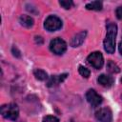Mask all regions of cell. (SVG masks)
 <instances>
[{"label": "cell", "instance_id": "obj_1", "mask_svg": "<svg viewBox=\"0 0 122 122\" xmlns=\"http://www.w3.org/2000/svg\"><path fill=\"white\" fill-rule=\"evenodd\" d=\"M107 33L104 39V50L108 53H113L115 50V38L117 34V26L114 23L107 24Z\"/></svg>", "mask_w": 122, "mask_h": 122}, {"label": "cell", "instance_id": "obj_2", "mask_svg": "<svg viewBox=\"0 0 122 122\" xmlns=\"http://www.w3.org/2000/svg\"><path fill=\"white\" fill-rule=\"evenodd\" d=\"M0 112H1V114H2V116L4 118L14 121V120H16L18 118L19 109H18L16 104L9 103V104H5V105H3L1 107Z\"/></svg>", "mask_w": 122, "mask_h": 122}, {"label": "cell", "instance_id": "obj_3", "mask_svg": "<svg viewBox=\"0 0 122 122\" xmlns=\"http://www.w3.org/2000/svg\"><path fill=\"white\" fill-rule=\"evenodd\" d=\"M62 27V21L55 15H50L44 22V28L49 31H55Z\"/></svg>", "mask_w": 122, "mask_h": 122}, {"label": "cell", "instance_id": "obj_4", "mask_svg": "<svg viewBox=\"0 0 122 122\" xmlns=\"http://www.w3.org/2000/svg\"><path fill=\"white\" fill-rule=\"evenodd\" d=\"M50 50L54 54H62L67 50V43L61 38H54L50 43Z\"/></svg>", "mask_w": 122, "mask_h": 122}, {"label": "cell", "instance_id": "obj_5", "mask_svg": "<svg viewBox=\"0 0 122 122\" xmlns=\"http://www.w3.org/2000/svg\"><path fill=\"white\" fill-rule=\"evenodd\" d=\"M87 61L90 65H92L94 69H101L103 64H104V58L103 55L100 51H93L92 52L88 57H87Z\"/></svg>", "mask_w": 122, "mask_h": 122}, {"label": "cell", "instance_id": "obj_6", "mask_svg": "<svg viewBox=\"0 0 122 122\" xmlns=\"http://www.w3.org/2000/svg\"><path fill=\"white\" fill-rule=\"evenodd\" d=\"M95 117L100 122H112V113L110 108L105 107L101 108L95 112Z\"/></svg>", "mask_w": 122, "mask_h": 122}, {"label": "cell", "instance_id": "obj_7", "mask_svg": "<svg viewBox=\"0 0 122 122\" xmlns=\"http://www.w3.org/2000/svg\"><path fill=\"white\" fill-rule=\"evenodd\" d=\"M86 99L87 101L92 106V107H97L99 106L102 101H103V98L101 95H99L93 89H90L87 93H86Z\"/></svg>", "mask_w": 122, "mask_h": 122}, {"label": "cell", "instance_id": "obj_8", "mask_svg": "<svg viewBox=\"0 0 122 122\" xmlns=\"http://www.w3.org/2000/svg\"><path fill=\"white\" fill-rule=\"evenodd\" d=\"M86 36H87V31H86V30H82V31L78 32L77 34H75V35L71 38V43H70L71 46L73 47V48H75V47H79V46L84 42Z\"/></svg>", "mask_w": 122, "mask_h": 122}, {"label": "cell", "instance_id": "obj_9", "mask_svg": "<svg viewBox=\"0 0 122 122\" xmlns=\"http://www.w3.org/2000/svg\"><path fill=\"white\" fill-rule=\"evenodd\" d=\"M68 76V73H62L59 75H51L47 82V86L48 87H53V86H57L58 84L62 83Z\"/></svg>", "mask_w": 122, "mask_h": 122}, {"label": "cell", "instance_id": "obj_10", "mask_svg": "<svg viewBox=\"0 0 122 122\" xmlns=\"http://www.w3.org/2000/svg\"><path fill=\"white\" fill-rule=\"evenodd\" d=\"M97 82H98L101 86H103V87H105V88H110V87L112 86V84H113V82H114V79H113V77L111 76V75H108V74H101V75L98 76Z\"/></svg>", "mask_w": 122, "mask_h": 122}, {"label": "cell", "instance_id": "obj_11", "mask_svg": "<svg viewBox=\"0 0 122 122\" xmlns=\"http://www.w3.org/2000/svg\"><path fill=\"white\" fill-rule=\"evenodd\" d=\"M19 22H20L21 26H23L25 28H31L34 24L32 17H30L29 15H21L19 18Z\"/></svg>", "mask_w": 122, "mask_h": 122}, {"label": "cell", "instance_id": "obj_12", "mask_svg": "<svg viewBox=\"0 0 122 122\" xmlns=\"http://www.w3.org/2000/svg\"><path fill=\"white\" fill-rule=\"evenodd\" d=\"M103 8L101 1H92L86 5V9L90 10H101Z\"/></svg>", "mask_w": 122, "mask_h": 122}, {"label": "cell", "instance_id": "obj_13", "mask_svg": "<svg viewBox=\"0 0 122 122\" xmlns=\"http://www.w3.org/2000/svg\"><path fill=\"white\" fill-rule=\"evenodd\" d=\"M33 74H34L35 78L40 80V81H44V80L48 79V73L45 71H43V70L36 69V70L33 71Z\"/></svg>", "mask_w": 122, "mask_h": 122}, {"label": "cell", "instance_id": "obj_14", "mask_svg": "<svg viewBox=\"0 0 122 122\" xmlns=\"http://www.w3.org/2000/svg\"><path fill=\"white\" fill-rule=\"evenodd\" d=\"M107 71L111 73H118L120 71V69L113 61L109 60L107 62Z\"/></svg>", "mask_w": 122, "mask_h": 122}, {"label": "cell", "instance_id": "obj_15", "mask_svg": "<svg viewBox=\"0 0 122 122\" xmlns=\"http://www.w3.org/2000/svg\"><path fill=\"white\" fill-rule=\"evenodd\" d=\"M78 71H79L80 75L83 76V77H85V78H88V77L90 76V74H91L90 70L87 69V68L84 67V66H79V67H78Z\"/></svg>", "mask_w": 122, "mask_h": 122}, {"label": "cell", "instance_id": "obj_16", "mask_svg": "<svg viewBox=\"0 0 122 122\" xmlns=\"http://www.w3.org/2000/svg\"><path fill=\"white\" fill-rule=\"evenodd\" d=\"M59 4L62 8L66 9V10H69L71 9L72 6H73V2L71 1V0H60L59 1Z\"/></svg>", "mask_w": 122, "mask_h": 122}, {"label": "cell", "instance_id": "obj_17", "mask_svg": "<svg viewBox=\"0 0 122 122\" xmlns=\"http://www.w3.org/2000/svg\"><path fill=\"white\" fill-rule=\"evenodd\" d=\"M43 122H59V119L53 115H47L43 118Z\"/></svg>", "mask_w": 122, "mask_h": 122}, {"label": "cell", "instance_id": "obj_18", "mask_svg": "<svg viewBox=\"0 0 122 122\" xmlns=\"http://www.w3.org/2000/svg\"><path fill=\"white\" fill-rule=\"evenodd\" d=\"M11 52H12V54L15 56V57H21V53H20V51H18V49L16 48V47H12V49H11Z\"/></svg>", "mask_w": 122, "mask_h": 122}, {"label": "cell", "instance_id": "obj_19", "mask_svg": "<svg viewBox=\"0 0 122 122\" xmlns=\"http://www.w3.org/2000/svg\"><path fill=\"white\" fill-rule=\"evenodd\" d=\"M115 14H116V17L119 19V20H122V7H118L115 10Z\"/></svg>", "mask_w": 122, "mask_h": 122}, {"label": "cell", "instance_id": "obj_20", "mask_svg": "<svg viewBox=\"0 0 122 122\" xmlns=\"http://www.w3.org/2000/svg\"><path fill=\"white\" fill-rule=\"evenodd\" d=\"M35 42L38 44V45H41V44H43V38L41 37V36H35Z\"/></svg>", "mask_w": 122, "mask_h": 122}, {"label": "cell", "instance_id": "obj_21", "mask_svg": "<svg viewBox=\"0 0 122 122\" xmlns=\"http://www.w3.org/2000/svg\"><path fill=\"white\" fill-rule=\"evenodd\" d=\"M118 50H119V52H120V54L122 55V40L119 42V45H118Z\"/></svg>", "mask_w": 122, "mask_h": 122}, {"label": "cell", "instance_id": "obj_22", "mask_svg": "<svg viewBox=\"0 0 122 122\" xmlns=\"http://www.w3.org/2000/svg\"><path fill=\"white\" fill-rule=\"evenodd\" d=\"M120 81H121V83H122V78H121V79H120Z\"/></svg>", "mask_w": 122, "mask_h": 122}]
</instances>
